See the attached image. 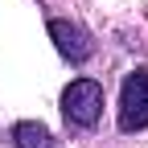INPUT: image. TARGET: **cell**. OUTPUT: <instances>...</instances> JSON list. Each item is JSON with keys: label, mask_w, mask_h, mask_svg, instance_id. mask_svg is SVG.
Here are the masks:
<instances>
[{"label": "cell", "mask_w": 148, "mask_h": 148, "mask_svg": "<svg viewBox=\"0 0 148 148\" xmlns=\"http://www.w3.org/2000/svg\"><path fill=\"white\" fill-rule=\"evenodd\" d=\"M62 115L74 127H95L103 115V82L95 78H74L62 90Z\"/></svg>", "instance_id": "obj_1"}, {"label": "cell", "mask_w": 148, "mask_h": 148, "mask_svg": "<svg viewBox=\"0 0 148 148\" xmlns=\"http://www.w3.org/2000/svg\"><path fill=\"white\" fill-rule=\"evenodd\" d=\"M148 127V70H132L119 90V132H144Z\"/></svg>", "instance_id": "obj_2"}, {"label": "cell", "mask_w": 148, "mask_h": 148, "mask_svg": "<svg viewBox=\"0 0 148 148\" xmlns=\"http://www.w3.org/2000/svg\"><path fill=\"white\" fill-rule=\"evenodd\" d=\"M49 37H53V45H58V53L66 62L74 66H82L90 53H95V41H90V33L82 25H74V21H62V16H53L49 21Z\"/></svg>", "instance_id": "obj_3"}, {"label": "cell", "mask_w": 148, "mask_h": 148, "mask_svg": "<svg viewBox=\"0 0 148 148\" xmlns=\"http://www.w3.org/2000/svg\"><path fill=\"white\" fill-rule=\"evenodd\" d=\"M12 144L16 148H53V136H49V127L37 123V119H16L12 123Z\"/></svg>", "instance_id": "obj_4"}]
</instances>
